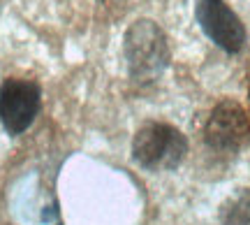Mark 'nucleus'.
Here are the masks:
<instances>
[{
  "mask_svg": "<svg viewBox=\"0 0 250 225\" xmlns=\"http://www.w3.org/2000/svg\"><path fill=\"white\" fill-rule=\"evenodd\" d=\"M42 107V90L33 79L7 77L0 84V123L12 137L26 133Z\"/></svg>",
  "mask_w": 250,
  "mask_h": 225,
  "instance_id": "3",
  "label": "nucleus"
},
{
  "mask_svg": "<svg viewBox=\"0 0 250 225\" xmlns=\"http://www.w3.org/2000/svg\"><path fill=\"white\" fill-rule=\"evenodd\" d=\"M123 54L130 77L139 84H151L169 65V42L155 21L139 19L125 30Z\"/></svg>",
  "mask_w": 250,
  "mask_h": 225,
  "instance_id": "1",
  "label": "nucleus"
},
{
  "mask_svg": "<svg viewBox=\"0 0 250 225\" xmlns=\"http://www.w3.org/2000/svg\"><path fill=\"white\" fill-rule=\"evenodd\" d=\"M188 153V139L179 128L148 121L144 123L132 139V158L134 162L151 172H169L176 170Z\"/></svg>",
  "mask_w": 250,
  "mask_h": 225,
  "instance_id": "2",
  "label": "nucleus"
},
{
  "mask_svg": "<svg viewBox=\"0 0 250 225\" xmlns=\"http://www.w3.org/2000/svg\"><path fill=\"white\" fill-rule=\"evenodd\" d=\"M223 225H250V190L236 193L223 207Z\"/></svg>",
  "mask_w": 250,
  "mask_h": 225,
  "instance_id": "6",
  "label": "nucleus"
},
{
  "mask_svg": "<svg viewBox=\"0 0 250 225\" xmlns=\"http://www.w3.org/2000/svg\"><path fill=\"white\" fill-rule=\"evenodd\" d=\"M204 142L213 151L236 153L250 142V118L248 112L236 100L218 102L206 118Z\"/></svg>",
  "mask_w": 250,
  "mask_h": 225,
  "instance_id": "4",
  "label": "nucleus"
},
{
  "mask_svg": "<svg viewBox=\"0 0 250 225\" xmlns=\"http://www.w3.org/2000/svg\"><path fill=\"white\" fill-rule=\"evenodd\" d=\"M197 21L206 37L227 54H239L246 46V26L225 0H197Z\"/></svg>",
  "mask_w": 250,
  "mask_h": 225,
  "instance_id": "5",
  "label": "nucleus"
}]
</instances>
